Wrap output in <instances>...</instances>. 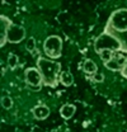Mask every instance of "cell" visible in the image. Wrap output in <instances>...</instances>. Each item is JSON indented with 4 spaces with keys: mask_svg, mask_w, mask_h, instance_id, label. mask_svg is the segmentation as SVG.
<instances>
[{
    "mask_svg": "<svg viewBox=\"0 0 127 132\" xmlns=\"http://www.w3.org/2000/svg\"><path fill=\"white\" fill-rule=\"evenodd\" d=\"M90 78V80L93 82H97V84H100V82L104 81V75L102 74V72H95L94 75H92V76H89Z\"/></svg>",
    "mask_w": 127,
    "mask_h": 132,
    "instance_id": "18",
    "label": "cell"
},
{
    "mask_svg": "<svg viewBox=\"0 0 127 132\" xmlns=\"http://www.w3.org/2000/svg\"><path fill=\"white\" fill-rule=\"evenodd\" d=\"M24 79L28 89L33 92H39L43 86V79L37 67H28L24 71Z\"/></svg>",
    "mask_w": 127,
    "mask_h": 132,
    "instance_id": "5",
    "label": "cell"
},
{
    "mask_svg": "<svg viewBox=\"0 0 127 132\" xmlns=\"http://www.w3.org/2000/svg\"><path fill=\"white\" fill-rule=\"evenodd\" d=\"M113 34L121 43V52L127 55V32H123V33H111Z\"/></svg>",
    "mask_w": 127,
    "mask_h": 132,
    "instance_id": "12",
    "label": "cell"
},
{
    "mask_svg": "<svg viewBox=\"0 0 127 132\" xmlns=\"http://www.w3.org/2000/svg\"><path fill=\"white\" fill-rule=\"evenodd\" d=\"M126 60H127V55L122 53V52H114L113 57L107 64H104V66L108 70H111V71H114V72L120 71L121 72L123 70L125 65H126Z\"/></svg>",
    "mask_w": 127,
    "mask_h": 132,
    "instance_id": "7",
    "label": "cell"
},
{
    "mask_svg": "<svg viewBox=\"0 0 127 132\" xmlns=\"http://www.w3.org/2000/svg\"><path fill=\"white\" fill-rule=\"evenodd\" d=\"M75 112H76V107L74 104L66 103L60 108V116L62 117L64 119H70L75 114Z\"/></svg>",
    "mask_w": 127,
    "mask_h": 132,
    "instance_id": "10",
    "label": "cell"
},
{
    "mask_svg": "<svg viewBox=\"0 0 127 132\" xmlns=\"http://www.w3.org/2000/svg\"><path fill=\"white\" fill-rule=\"evenodd\" d=\"M104 50H109L112 52H121L120 41L113 34L107 32L100 33L94 41V51L97 53H99Z\"/></svg>",
    "mask_w": 127,
    "mask_h": 132,
    "instance_id": "3",
    "label": "cell"
},
{
    "mask_svg": "<svg viewBox=\"0 0 127 132\" xmlns=\"http://www.w3.org/2000/svg\"><path fill=\"white\" fill-rule=\"evenodd\" d=\"M8 67L10 69V70H15L18 65H19V57L17 56L15 53H9V56H8Z\"/></svg>",
    "mask_w": 127,
    "mask_h": 132,
    "instance_id": "14",
    "label": "cell"
},
{
    "mask_svg": "<svg viewBox=\"0 0 127 132\" xmlns=\"http://www.w3.org/2000/svg\"><path fill=\"white\" fill-rule=\"evenodd\" d=\"M60 84L64 86H71L74 84V76L70 71H62L60 75Z\"/></svg>",
    "mask_w": 127,
    "mask_h": 132,
    "instance_id": "13",
    "label": "cell"
},
{
    "mask_svg": "<svg viewBox=\"0 0 127 132\" xmlns=\"http://www.w3.org/2000/svg\"><path fill=\"white\" fill-rule=\"evenodd\" d=\"M121 75H122L125 79H127V60H126V65H125V67H123V70L121 71Z\"/></svg>",
    "mask_w": 127,
    "mask_h": 132,
    "instance_id": "19",
    "label": "cell"
},
{
    "mask_svg": "<svg viewBox=\"0 0 127 132\" xmlns=\"http://www.w3.org/2000/svg\"><path fill=\"white\" fill-rule=\"evenodd\" d=\"M26 48L28 52H34L36 51V39L33 38V37H29L28 39H27V42H26Z\"/></svg>",
    "mask_w": 127,
    "mask_h": 132,
    "instance_id": "17",
    "label": "cell"
},
{
    "mask_svg": "<svg viewBox=\"0 0 127 132\" xmlns=\"http://www.w3.org/2000/svg\"><path fill=\"white\" fill-rule=\"evenodd\" d=\"M99 55V57H100V60L103 61V64H107L109 60H111L112 57H113V55H114V52H112L109 50H104V51H102V52H99L98 53Z\"/></svg>",
    "mask_w": 127,
    "mask_h": 132,
    "instance_id": "15",
    "label": "cell"
},
{
    "mask_svg": "<svg viewBox=\"0 0 127 132\" xmlns=\"http://www.w3.org/2000/svg\"><path fill=\"white\" fill-rule=\"evenodd\" d=\"M107 33H123L127 32V8H120L112 12L107 24L104 27Z\"/></svg>",
    "mask_w": 127,
    "mask_h": 132,
    "instance_id": "2",
    "label": "cell"
},
{
    "mask_svg": "<svg viewBox=\"0 0 127 132\" xmlns=\"http://www.w3.org/2000/svg\"><path fill=\"white\" fill-rule=\"evenodd\" d=\"M32 113H33V117L36 119L43 121V119H46L48 116H50L51 111H50V108H48L47 105H45V104H37L36 107H33Z\"/></svg>",
    "mask_w": 127,
    "mask_h": 132,
    "instance_id": "9",
    "label": "cell"
},
{
    "mask_svg": "<svg viewBox=\"0 0 127 132\" xmlns=\"http://www.w3.org/2000/svg\"><path fill=\"white\" fill-rule=\"evenodd\" d=\"M12 20L5 15L0 16V29H1V33H0V46H5L6 43V33H8V29L9 27L12 26Z\"/></svg>",
    "mask_w": 127,
    "mask_h": 132,
    "instance_id": "8",
    "label": "cell"
},
{
    "mask_svg": "<svg viewBox=\"0 0 127 132\" xmlns=\"http://www.w3.org/2000/svg\"><path fill=\"white\" fill-rule=\"evenodd\" d=\"M83 71L88 76H92V75H94L95 72H98V66H97V64H95L93 60L86 59L84 61V64H83Z\"/></svg>",
    "mask_w": 127,
    "mask_h": 132,
    "instance_id": "11",
    "label": "cell"
},
{
    "mask_svg": "<svg viewBox=\"0 0 127 132\" xmlns=\"http://www.w3.org/2000/svg\"><path fill=\"white\" fill-rule=\"evenodd\" d=\"M43 52L51 60L60 59L62 55V38L56 34L48 36L43 42Z\"/></svg>",
    "mask_w": 127,
    "mask_h": 132,
    "instance_id": "4",
    "label": "cell"
},
{
    "mask_svg": "<svg viewBox=\"0 0 127 132\" xmlns=\"http://www.w3.org/2000/svg\"><path fill=\"white\" fill-rule=\"evenodd\" d=\"M37 69L39 70L42 79H43V85L48 88H56L60 82V75L62 72L61 70V64L51 60L48 57H42L39 56L37 59Z\"/></svg>",
    "mask_w": 127,
    "mask_h": 132,
    "instance_id": "1",
    "label": "cell"
},
{
    "mask_svg": "<svg viewBox=\"0 0 127 132\" xmlns=\"http://www.w3.org/2000/svg\"><path fill=\"white\" fill-rule=\"evenodd\" d=\"M1 107L4 109H10L13 107V99L10 98L9 95H4L1 98Z\"/></svg>",
    "mask_w": 127,
    "mask_h": 132,
    "instance_id": "16",
    "label": "cell"
},
{
    "mask_svg": "<svg viewBox=\"0 0 127 132\" xmlns=\"http://www.w3.org/2000/svg\"><path fill=\"white\" fill-rule=\"evenodd\" d=\"M26 38V29L22 26L12 23L6 33V42L9 43H20Z\"/></svg>",
    "mask_w": 127,
    "mask_h": 132,
    "instance_id": "6",
    "label": "cell"
}]
</instances>
